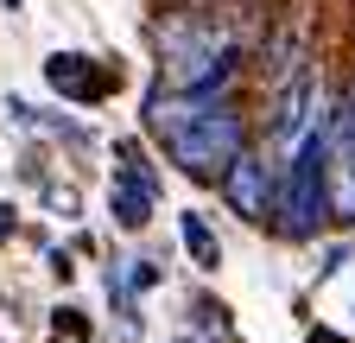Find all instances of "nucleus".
I'll use <instances>...</instances> for the list:
<instances>
[{
    "label": "nucleus",
    "mask_w": 355,
    "mask_h": 343,
    "mask_svg": "<svg viewBox=\"0 0 355 343\" xmlns=\"http://www.w3.org/2000/svg\"><path fill=\"white\" fill-rule=\"evenodd\" d=\"M273 185H279V165H266L248 147L222 165V197H229V210L248 217V223H266V217H273Z\"/></svg>",
    "instance_id": "20e7f679"
},
{
    "label": "nucleus",
    "mask_w": 355,
    "mask_h": 343,
    "mask_svg": "<svg viewBox=\"0 0 355 343\" xmlns=\"http://www.w3.org/2000/svg\"><path fill=\"white\" fill-rule=\"evenodd\" d=\"M184 248L197 254V267H216V261H222V248H216V235L203 229V217H184Z\"/></svg>",
    "instance_id": "0eeeda50"
},
{
    "label": "nucleus",
    "mask_w": 355,
    "mask_h": 343,
    "mask_svg": "<svg viewBox=\"0 0 355 343\" xmlns=\"http://www.w3.org/2000/svg\"><path fill=\"white\" fill-rule=\"evenodd\" d=\"M0 235H7V210H0Z\"/></svg>",
    "instance_id": "6e6552de"
},
{
    "label": "nucleus",
    "mask_w": 355,
    "mask_h": 343,
    "mask_svg": "<svg viewBox=\"0 0 355 343\" xmlns=\"http://www.w3.org/2000/svg\"><path fill=\"white\" fill-rule=\"evenodd\" d=\"M324 185H330V217L355 223V108H336L324 121Z\"/></svg>",
    "instance_id": "7ed1b4c3"
},
{
    "label": "nucleus",
    "mask_w": 355,
    "mask_h": 343,
    "mask_svg": "<svg viewBox=\"0 0 355 343\" xmlns=\"http://www.w3.org/2000/svg\"><path fill=\"white\" fill-rule=\"evenodd\" d=\"M121 159H127V172L114 178V223L121 229H146V217H153V172L140 165L133 147H121Z\"/></svg>",
    "instance_id": "39448f33"
},
{
    "label": "nucleus",
    "mask_w": 355,
    "mask_h": 343,
    "mask_svg": "<svg viewBox=\"0 0 355 343\" xmlns=\"http://www.w3.org/2000/svg\"><path fill=\"white\" fill-rule=\"evenodd\" d=\"M146 127L191 178H222V165L241 153V115L229 90H153Z\"/></svg>",
    "instance_id": "f257e3e1"
},
{
    "label": "nucleus",
    "mask_w": 355,
    "mask_h": 343,
    "mask_svg": "<svg viewBox=\"0 0 355 343\" xmlns=\"http://www.w3.org/2000/svg\"><path fill=\"white\" fill-rule=\"evenodd\" d=\"M159 51H165V90H229L235 76V38L197 19V13H178L159 26Z\"/></svg>",
    "instance_id": "f03ea898"
},
{
    "label": "nucleus",
    "mask_w": 355,
    "mask_h": 343,
    "mask_svg": "<svg viewBox=\"0 0 355 343\" xmlns=\"http://www.w3.org/2000/svg\"><path fill=\"white\" fill-rule=\"evenodd\" d=\"M51 83H58V90H70V96H83V102H89V96H102V83H96V76H83V58H64V51L51 58Z\"/></svg>",
    "instance_id": "423d86ee"
}]
</instances>
